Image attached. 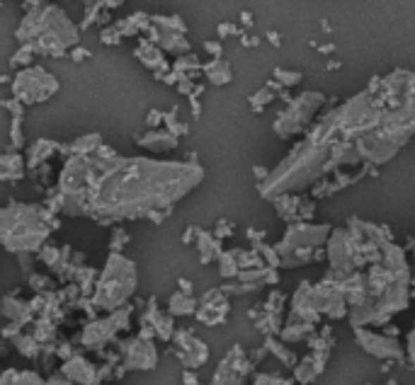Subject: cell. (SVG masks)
I'll list each match as a JSON object with an SVG mask.
<instances>
[{
    "mask_svg": "<svg viewBox=\"0 0 415 385\" xmlns=\"http://www.w3.org/2000/svg\"><path fill=\"white\" fill-rule=\"evenodd\" d=\"M204 179V170L180 160H70L61 177V206L68 213L107 221L166 218L175 201Z\"/></svg>",
    "mask_w": 415,
    "mask_h": 385,
    "instance_id": "cell-1",
    "label": "cell"
},
{
    "mask_svg": "<svg viewBox=\"0 0 415 385\" xmlns=\"http://www.w3.org/2000/svg\"><path fill=\"white\" fill-rule=\"evenodd\" d=\"M326 114L337 134L354 143L362 163L379 168L415 136V73L396 68L371 78L367 90Z\"/></svg>",
    "mask_w": 415,
    "mask_h": 385,
    "instance_id": "cell-2",
    "label": "cell"
},
{
    "mask_svg": "<svg viewBox=\"0 0 415 385\" xmlns=\"http://www.w3.org/2000/svg\"><path fill=\"white\" fill-rule=\"evenodd\" d=\"M413 272L406 250L389 243L384 260L371 264L364 272V294L357 305L347 310L352 327H384L396 313L411 303Z\"/></svg>",
    "mask_w": 415,
    "mask_h": 385,
    "instance_id": "cell-3",
    "label": "cell"
},
{
    "mask_svg": "<svg viewBox=\"0 0 415 385\" xmlns=\"http://www.w3.org/2000/svg\"><path fill=\"white\" fill-rule=\"evenodd\" d=\"M18 37L27 46L42 53H61L70 44L78 42V32L70 25V20L63 15L61 8L47 5L35 13H30L18 30Z\"/></svg>",
    "mask_w": 415,
    "mask_h": 385,
    "instance_id": "cell-4",
    "label": "cell"
},
{
    "mask_svg": "<svg viewBox=\"0 0 415 385\" xmlns=\"http://www.w3.org/2000/svg\"><path fill=\"white\" fill-rule=\"evenodd\" d=\"M47 216L35 206L15 203L0 211V243L13 252L37 250L49 235Z\"/></svg>",
    "mask_w": 415,
    "mask_h": 385,
    "instance_id": "cell-5",
    "label": "cell"
},
{
    "mask_svg": "<svg viewBox=\"0 0 415 385\" xmlns=\"http://www.w3.org/2000/svg\"><path fill=\"white\" fill-rule=\"evenodd\" d=\"M330 230L333 228L326 223L321 225L309 221L289 223L284 238L275 245L277 255H280V269H294V267H304L309 262L323 260V252L318 247L328 243Z\"/></svg>",
    "mask_w": 415,
    "mask_h": 385,
    "instance_id": "cell-6",
    "label": "cell"
},
{
    "mask_svg": "<svg viewBox=\"0 0 415 385\" xmlns=\"http://www.w3.org/2000/svg\"><path fill=\"white\" fill-rule=\"evenodd\" d=\"M136 291V267L119 252H112L107 260V267L102 272L100 286H97L95 303L102 310H117L129 301V296Z\"/></svg>",
    "mask_w": 415,
    "mask_h": 385,
    "instance_id": "cell-7",
    "label": "cell"
},
{
    "mask_svg": "<svg viewBox=\"0 0 415 385\" xmlns=\"http://www.w3.org/2000/svg\"><path fill=\"white\" fill-rule=\"evenodd\" d=\"M326 104V97L321 92L306 90L299 97H292L287 102V107L277 114L275 119V134L280 139H294L299 134H306L314 124V117L318 114V109Z\"/></svg>",
    "mask_w": 415,
    "mask_h": 385,
    "instance_id": "cell-8",
    "label": "cell"
},
{
    "mask_svg": "<svg viewBox=\"0 0 415 385\" xmlns=\"http://www.w3.org/2000/svg\"><path fill=\"white\" fill-rule=\"evenodd\" d=\"M255 366L258 364L250 359L248 351L236 344L223 356V361L218 364L209 385H248V378L253 376Z\"/></svg>",
    "mask_w": 415,
    "mask_h": 385,
    "instance_id": "cell-9",
    "label": "cell"
},
{
    "mask_svg": "<svg viewBox=\"0 0 415 385\" xmlns=\"http://www.w3.org/2000/svg\"><path fill=\"white\" fill-rule=\"evenodd\" d=\"M15 97H20L22 102L35 104L44 102L47 97H51L58 90V82L51 78L44 68H27L18 73L15 78Z\"/></svg>",
    "mask_w": 415,
    "mask_h": 385,
    "instance_id": "cell-10",
    "label": "cell"
},
{
    "mask_svg": "<svg viewBox=\"0 0 415 385\" xmlns=\"http://www.w3.org/2000/svg\"><path fill=\"white\" fill-rule=\"evenodd\" d=\"M314 303L316 310L321 313V317H328V320L347 317L345 294L340 289V282L335 277H330V274H326L318 284H314Z\"/></svg>",
    "mask_w": 415,
    "mask_h": 385,
    "instance_id": "cell-11",
    "label": "cell"
},
{
    "mask_svg": "<svg viewBox=\"0 0 415 385\" xmlns=\"http://www.w3.org/2000/svg\"><path fill=\"white\" fill-rule=\"evenodd\" d=\"M354 329V342L362 346L369 356L386 361H401L406 359V349L401 346L396 337L386 332H374L371 327H352Z\"/></svg>",
    "mask_w": 415,
    "mask_h": 385,
    "instance_id": "cell-12",
    "label": "cell"
},
{
    "mask_svg": "<svg viewBox=\"0 0 415 385\" xmlns=\"http://www.w3.org/2000/svg\"><path fill=\"white\" fill-rule=\"evenodd\" d=\"M284 303H287V296H284L282 291H272V294L267 296L265 303L258 305L255 310H250L255 327H258L260 332L265 334V337H275V334L282 332Z\"/></svg>",
    "mask_w": 415,
    "mask_h": 385,
    "instance_id": "cell-13",
    "label": "cell"
},
{
    "mask_svg": "<svg viewBox=\"0 0 415 385\" xmlns=\"http://www.w3.org/2000/svg\"><path fill=\"white\" fill-rule=\"evenodd\" d=\"M173 342L178 344V356L187 371H194L209 361V346L197 339L190 329H175Z\"/></svg>",
    "mask_w": 415,
    "mask_h": 385,
    "instance_id": "cell-14",
    "label": "cell"
},
{
    "mask_svg": "<svg viewBox=\"0 0 415 385\" xmlns=\"http://www.w3.org/2000/svg\"><path fill=\"white\" fill-rule=\"evenodd\" d=\"M228 310H231L228 296L221 289H211L202 296L199 305H197V320L209 324V327H216V324L226 322Z\"/></svg>",
    "mask_w": 415,
    "mask_h": 385,
    "instance_id": "cell-15",
    "label": "cell"
},
{
    "mask_svg": "<svg viewBox=\"0 0 415 385\" xmlns=\"http://www.w3.org/2000/svg\"><path fill=\"white\" fill-rule=\"evenodd\" d=\"M275 203L277 216L284 223H299V221H311L316 213V201L314 199H302L299 194H282L277 199H272Z\"/></svg>",
    "mask_w": 415,
    "mask_h": 385,
    "instance_id": "cell-16",
    "label": "cell"
},
{
    "mask_svg": "<svg viewBox=\"0 0 415 385\" xmlns=\"http://www.w3.org/2000/svg\"><path fill=\"white\" fill-rule=\"evenodd\" d=\"M289 322H306V324H316L321 322V313L316 310L314 303V284L304 282L299 284V289L292 296V310H289Z\"/></svg>",
    "mask_w": 415,
    "mask_h": 385,
    "instance_id": "cell-17",
    "label": "cell"
},
{
    "mask_svg": "<svg viewBox=\"0 0 415 385\" xmlns=\"http://www.w3.org/2000/svg\"><path fill=\"white\" fill-rule=\"evenodd\" d=\"M127 327H129V310H119L112 317H107V320L87 324L83 332V342L87 346H102L117 334V329H127Z\"/></svg>",
    "mask_w": 415,
    "mask_h": 385,
    "instance_id": "cell-18",
    "label": "cell"
},
{
    "mask_svg": "<svg viewBox=\"0 0 415 385\" xmlns=\"http://www.w3.org/2000/svg\"><path fill=\"white\" fill-rule=\"evenodd\" d=\"M158 364V351L153 346L151 337H134L127 344V366L136 371H151Z\"/></svg>",
    "mask_w": 415,
    "mask_h": 385,
    "instance_id": "cell-19",
    "label": "cell"
},
{
    "mask_svg": "<svg viewBox=\"0 0 415 385\" xmlns=\"http://www.w3.org/2000/svg\"><path fill=\"white\" fill-rule=\"evenodd\" d=\"M63 376L68 378V381H75L80 385H90L97 378V373H95V368H92V364H87L80 356H73L70 361H66Z\"/></svg>",
    "mask_w": 415,
    "mask_h": 385,
    "instance_id": "cell-20",
    "label": "cell"
},
{
    "mask_svg": "<svg viewBox=\"0 0 415 385\" xmlns=\"http://www.w3.org/2000/svg\"><path fill=\"white\" fill-rule=\"evenodd\" d=\"M197 247H199V262L209 264L221 257V240L214 233H206V230H197Z\"/></svg>",
    "mask_w": 415,
    "mask_h": 385,
    "instance_id": "cell-21",
    "label": "cell"
},
{
    "mask_svg": "<svg viewBox=\"0 0 415 385\" xmlns=\"http://www.w3.org/2000/svg\"><path fill=\"white\" fill-rule=\"evenodd\" d=\"M294 381L299 385H314L318 381V376L323 373V368L318 366V361L314 359V354H306L304 359H299V364L292 368Z\"/></svg>",
    "mask_w": 415,
    "mask_h": 385,
    "instance_id": "cell-22",
    "label": "cell"
},
{
    "mask_svg": "<svg viewBox=\"0 0 415 385\" xmlns=\"http://www.w3.org/2000/svg\"><path fill=\"white\" fill-rule=\"evenodd\" d=\"M136 56L141 58L149 68L153 70H158V78H163V73L168 70V63H166V58H163V49L161 46H156L153 42H146V44H141L139 46V51H136Z\"/></svg>",
    "mask_w": 415,
    "mask_h": 385,
    "instance_id": "cell-23",
    "label": "cell"
},
{
    "mask_svg": "<svg viewBox=\"0 0 415 385\" xmlns=\"http://www.w3.org/2000/svg\"><path fill=\"white\" fill-rule=\"evenodd\" d=\"M202 70H204V75L209 78L211 85H228V82L233 80V70L231 65H228L223 58H211L209 63L202 65Z\"/></svg>",
    "mask_w": 415,
    "mask_h": 385,
    "instance_id": "cell-24",
    "label": "cell"
},
{
    "mask_svg": "<svg viewBox=\"0 0 415 385\" xmlns=\"http://www.w3.org/2000/svg\"><path fill=\"white\" fill-rule=\"evenodd\" d=\"M262 346L267 349V354L277 356V359H280L287 368H294V366L299 364V356L294 354V351L287 346V342H282V339H277V337H265V344H262Z\"/></svg>",
    "mask_w": 415,
    "mask_h": 385,
    "instance_id": "cell-25",
    "label": "cell"
},
{
    "mask_svg": "<svg viewBox=\"0 0 415 385\" xmlns=\"http://www.w3.org/2000/svg\"><path fill=\"white\" fill-rule=\"evenodd\" d=\"M284 90V87L280 85L277 80H270L265 87H260L255 95H250V109L253 112H262L265 109V104H270V102H275L277 97H280V92Z\"/></svg>",
    "mask_w": 415,
    "mask_h": 385,
    "instance_id": "cell-26",
    "label": "cell"
},
{
    "mask_svg": "<svg viewBox=\"0 0 415 385\" xmlns=\"http://www.w3.org/2000/svg\"><path fill=\"white\" fill-rule=\"evenodd\" d=\"M141 146L151 148V151H171V148L178 146V136L171 134V131H151L141 139Z\"/></svg>",
    "mask_w": 415,
    "mask_h": 385,
    "instance_id": "cell-27",
    "label": "cell"
},
{
    "mask_svg": "<svg viewBox=\"0 0 415 385\" xmlns=\"http://www.w3.org/2000/svg\"><path fill=\"white\" fill-rule=\"evenodd\" d=\"M171 315H192L197 313V301L192 298V294H185V291H178L171 298Z\"/></svg>",
    "mask_w": 415,
    "mask_h": 385,
    "instance_id": "cell-28",
    "label": "cell"
},
{
    "mask_svg": "<svg viewBox=\"0 0 415 385\" xmlns=\"http://www.w3.org/2000/svg\"><path fill=\"white\" fill-rule=\"evenodd\" d=\"M218 272H221L223 279H236L238 272H240V264H238V250H228V252H221V257H218Z\"/></svg>",
    "mask_w": 415,
    "mask_h": 385,
    "instance_id": "cell-29",
    "label": "cell"
},
{
    "mask_svg": "<svg viewBox=\"0 0 415 385\" xmlns=\"http://www.w3.org/2000/svg\"><path fill=\"white\" fill-rule=\"evenodd\" d=\"M0 385H44L39 376H35V373H5V378L0 381Z\"/></svg>",
    "mask_w": 415,
    "mask_h": 385,
    "instance_id": "cell-30",
    "label": "cell"
},
{
    "mask_svg": "<svg viewBox=\"0 0 415 385\" xmlns=\"http://www.w3.org/2000/svg\"><path fill=\"white\" fill-rule=\"evenodd\" d=\"M275 80L280 82L284 90H289V87H297L299 82L304 80V75L299 73V70H287V68H275Z\"/></svg>",
    "mask_w": 415,
    "mask_h": 385,
    "instance_id": "cell-31",
    "label": "cell"
},
{
    "mask_svg": "<svg viewBox=\"0 0 415 385\" xmlns=\"http://www.w3.org/2000/svg\"><path fill=\"white\" fill-rule=\"evenodd\" d=\"M250 385H294V383L282 376H275V373H258Z\"/></svg>",
    "mask_w": 415,
    "mask_h": 385,
    "instance_id": "cell-32",
    "label": "cell"
},
{
    "mask_svg": "<svg viewBox=\"0 0 415 385\" xmlns=\"http://www.w3.org/2000/svg\"><path fill=\"white\" fill-rule=\"evenodd\" d=\"M216 32H218V37H243L245 34V30L243 27H238V25H231V22H221V25L216 27Z\"/></svg>",
    "mask_w": 415,
    "mask_h": 385,
    "instance_id": "cell-33",
    "label": "cell"
},
{
    "mask_svg": "<svg viewBox=\"0 0 415 385\" xmlns=\"http://www.w3.org/2000/svg\"><path fill=\"white\" fill-rule=\"evenodd\" d=\"M214 235H216L218 240L231 238V235H233V223H231V221H218L216 230H214Z\"/></svg>",
    "mask_w": 415,
    "mask_h": 385,
    "instance_id": "cell-34",
    "label": "cell"
},
{
    "mask_svg": "<svg viewBox=\"0 0 415 385\" xmlns=\"http://www.w3.org/2000/svg\"><path fill=\"white\" fill-rule=\"evenodd\" d=\"M406 356H408V361H411V366L415 368V324H413L411 334H408V342H406Z\"/></svg>",
    "mask_w": 415,
    "mask_h": 385,
    "instance_id": "cell-35",
    "label": "cell"
},
{
    "mask_svg": "<svg viewBox=\"0 0 415 385\" xmlns=\"http://www.w3.org/2000/svg\"><path fill=\"white\" fill-rule=\"evenodd\" d=\"M204 49H206V53H211V58H221V53H223L221 42H206Z\"/></svg>",
    "mask_w": 415,
    "mask_h": 385,
    "instance_id": "cell-36",
    "label": "cell"
},
{
    "mask_svg": "<svg viewBox=\"0 0 415 385\" xmlns=\"http://www.w3.org/2000/svg\"><path fill=\"white\" fill-rule=\"evenodd\" d=\"M182 383H185V385H202V383H199V378H197V373H194V371H185V376H182Z\"/></svg>",
    "mask_w": 415,
    "mask_h": 385,
    "instance_id": "cell-37",
    "label": "cell"
},
{
    "mask_svg": "<svg viewBox=\"0 0 415 385\" xmlns=\"http://www.w3.org/2000/svg\"><path fill=\"white\" fill-rule=\"evenodd\" d=\"M267 42H270V44H272V46H275V49H280V44H282L280 34H277L275 30H270V32H267Z\"/></svg>",
    "mask_w": 415,
    "mask_h": 385,
    "instance_id": "cell-38",
    "label": "cell"
},
{
    "mask_svg": "<svg viewBox=\"0 0 415 385\" xmlns=\"http://www.w3.org/2000/svg\"><path fill=\"white\" fill-rule=\"evenodd\" d=\"M311 46H316L321 53H326V56H328V53H333V51H335V44H321V46H318V44H311Z\"/></svg>",
    "mask_w": 415,
    "mask_h": 385,
    "instance_id": "cell-39",
    "label": "cell"
},
{
    "mask_svg": "<svg viewBox=\"0 0 415 385\" xmlns=\"http://www.w3.org/2000/svg\"><path fill=\"white\" fill-rule=\"evenodd\" d=\"M240 22H243V30H248V27H253V15L240 13Z\"/></svg>",
    "mask_w": 415,
    "mask_h": 385,
    "instance_id": "cell-40",
    "label": "cell"
},
{
    "mask_svg": "<svg viewBox=\"0 0 415 385\" xmlns=\"http://www.w3.org/2000/svg\"><path fill=\"white\" fill-rule=\"evenodd\" d=\"M240 42L245 44V46H255V44H260V37H240Z\"/></svg>",
    "mask_w": 415,
    "mask_h": 385,
    "instance_id": "cell-41",
    "label": "cell"
},
{
    "mask_svg": "<svg viewBox=\"0 0 415 385\" xmlns=\"http://www.w3.org/2000/svg\"><path fill=\"white\" fill-rule=\"evenodd\" d=\"M253 175H255V177H258L260 182H262V179H265L267 175H270V170H262V168H253Z\"/></svg>",
    "mask_w": 415,
    "mask_h": 385,
    "instance_id": "cell-42",
    "label": "cell"
},
{
    "mask_svg": "<svg viewBox=\"0 0 415 385\" xmlns=\"http://www.w3.org/2000/svg\"><path fill=\"white\" fill-rule=\"evenodd\" d=\"M180 291H185V294H192V284L185 282V279H180Z\"/></svg>",
    "mask_w": 415,
    "mask_h": 385,
    "instance_id": "cell-43",
    "label": "cell"
},
{
    "mask_svg": "<svg viewBox=\"0 0 415 385\" xmlns=\"http://www.w3.org/2000/svg\"><path fill=\"white\" fill-rule=\"evenodd\" d=\"M340 68V61H328V70H337Z\"/></svg>",
    "mask_w": 415,
    "mask_h": 385,
    "instance_id": "cell-44",
    "label": "cell"
},
{
    "mask_svg": "<svg viewBox=\"0 0 415 385\" xmlns=\"http://www.w3.org/2000/svg\"><path fill=\"white\" fill-rule=\"evenodd\" d=\"M49 385H68V383H63V381H58V383H56V378H54V381H49Z\"/></svg>",
    "mask_w": 415,
    "mask_h": 385,
    "instance_id": "cell-45",
    "label": "cell"
},
{
    "mask_svg": "<svg viewBox=\"0 0 415 385\" xmlns=\"http://www.w3.org/2000/svg\"><path fill=\"white\" fill-rule=\"evenodd\" d=\"M411 247H413V255H415V240H411ZM413 284H415V277H413Z\"/></svg>",
    "mask_w": 415,
    "mask_h": 385,
    "instance_id": "cell-46",
    "label": "cell"
},
{
    "mask_svg": "<svg viewBox=\"0 0 415 385\" xmlns=\"http://www.w3.org/2000/svg\"><path fill=\"white\" fill-rule=\"evenodd\" d=\"M384 385H398V383H396V381H386Z\"/></svg>",
    "mask_w": 415,
    "mask_h": 385,
    "instance_id": "cell-47",
    "label": "cell"
}]
</instances>
